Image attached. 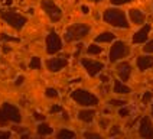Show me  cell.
<instances>
[{"instance_id":"cell-1","label":"cell","mask_w":153,"mask_h":139,"mask_svg":"<svg viewBox=\"0 0 153 139\" xmlns=\"http://www.w3.org/2000/svg\"><path fill=\"white\" fill-rule=\"evenodd\" d=\"M102 20L105 23H108L113 28H119V29H128L130 23H128L127 15L117 7H108L102 12Z\"/></svg>"},{"instance_id":"cell-2","label":"cell","mask_w":153,"mask_h":139,"mask_svg":"<svg viewBox=\"0 0 153 139\" xmlns=\"http://www.w3.org/2000/svg\"><path fill=\"white\" fill-rule=\"evenodd\" d=\"M0 19L3 22H6L10 28H13L15 31H22L27 23V17L16 12V10H10V9H1L0 10Z\"/></svg>"},{"instance_id":"cell-3","label":"cell","mask_w":153,"mask_h":139,"mask_svg":"<svg viewBox=\"0 0 153 139\" xmlns=\"http://www.w3.org/2000/svg\"><path fill=\"white\" fill-rule=\"evenodd\" d=\"M23 119L22 112L19 110V107H16L12 103H3L0 107V125H6L7 122H13V123H20Z\"/></svg>"},{"instance_id":"cell-4","label":"cell","mask_w":153,"mask_h":139,"mask_svg":"<svg viewBox=\"0 0 153 139\" xmlns=\"http://www.w3.org/2000/svg\"><path fill=\"white\" fill-rule=\"evenodd\" d=\"M71 99L75 102L78 106L82 107H95L98 104V97L84 88H76L71 93Z\"/></svg>"},{"instance_id":"cell-5","label":"cell","mask_w":153,"mask_h":139,"mask_svg":"<svg viewBox=\"0 0 153 139\" xmlns=\"http://www.w3.org/2000/svg\"><path fill=\"white\" fill-rule=\"evenodd\" d=\"M90 32H91V26L90 25H85V23H75V25H71L65 29L64 39H65V42L79 41V39L85 38Z\"/></svg>"},{"instance_id":"cell-6","label":"cell","mask_w":153,"mask_h":139,"mask_svg":"<svg viewBox=\"0 0 153 139\" xmlns=\"http://www.w3.org/2000/svg\"><path fill=\"white\" fill-rule=\"evenodd\" d=\"M41 7L52 23H58L62 19V10L53 0H41Z\"/></svg>"},{"instance_id":"cell-7","label":"cell","mask_w":153,"mask_h":139,"mask_svg":"<svg viewBox=\"0 0 153 139\" xmlns=\"http://www.w3.org/2000/svg\"><path fill=\"white\" fill-rule=\"evenodd\" d=\"M130 55V46L124 41H114V43L110 48V62H117L119 60H123Z\"/></svg>"},{"instance_id":"cell-8","label":"cell","mask_w":153,"mask_h":139,"mask_svg":"<svg viewBox=\"0 0 153 139\" xmlns=\"http://www.w3.org/2000/svg\"><path fill=\"white\" fill-rule=\"evenodd\" d=\"M45 46H46V52L49 55H55L62 49V39L56 32H49L46 35V39H45Z\"/></svg>"},{"instance_id":"cell-9","label":"cell","mask_w":153,"mask_h":139,"mask_svg":"<svg viewBox=\"0 0 153 139\" xmlns=\"http://www.w3.org/2000/svg\"><path fill=\"white\" fill-rule=\"evenodd\" d=\"M81 65L84 67V70L87 71V74L90 77H95L104 70V62L100 61H94L90 58H81Z\"/></svg>"},{"instance_id":"cell-10","label":"cell","mask_w":153,"mask_h":139,"mask_svg":"<svg viewBox=\"0 0 153 139\" xmlns=\"http://www.w3.org/2000/svg\"><path fill=\"white\" fill-rule=\"evenodd\" d=\"M45 65H46L48 71H51V72H59L61 70H64L68 65V58H65V57L48 58L45 61Z\"/></svg>"},{"instance_id":"cell-11","label":"cell","mask_w":153,"mask_h":139,"mask_svg":"<svg viewBox=\"0 0 153 139\" xmlns=\"http://www.w3.org/2000/svg\"><path fill=\"white\" fill-rule=\"evenodd\" d=\"M139 135L142 138H153V123L149 116H145L140 119L139 123Z\"/></svg>"},{"instance_id":"cell-12","label":"cell","mask_w":153,"mask_h":139,"mask_svg":"<svg viewBox=\"0 0 153 139\" xmlns=\"http://www.w3.org/2000/svg\"><path fill=\"white\" fill-rule=\"evenodd\" d=\"M131 64L130 62H127V61H121V62H119L117 65H116V72H117V75H119V78L121 80V81H128V78H130V75H131Z\"/></svg>"},{"instance_id":"cell-13","label":"cell","mask_w":153,"mask_h":139,"mask_svg":"<svg viewBox=\"0 0 153 139\" xmlns=\"http://www.w3.org/2000/svg\"><path fill=\"white\" fill-rule=\"evenodd\" d=\"M150 31H152V26L149 25V23L143 25L137 32H134L133 36H131V42L133 43H145L146 41H147V38H149Z\"/></svg>"},{"instance_id":"cell-14","label":"cell","mask_w":153,"mask_h":139,"mask_svg":"<svg viewBox=\"0 0 153 139\" xmlns=\"http://www.w3.org/2000/svg\"><path fill=\"white\" fill-rule=\"evenodd\" d=\"M136 65H137V68H139V71H142V72L150 70L153 67V55H150V54L139 55L136 60Z\"/></svg>"},{"instance_id":"cell-15","label":"cell","mask_w":153,"mask_h":139,"mask_svg":"<svg viewBox=\"0 0 153 139\" xmlns=\"http://www.w3.org/2000/svg\"><path fill=\"white\" fill-rule=\"evenodd\" d=\"M128 17H130V22L133 25H143L146 20V15L140 9H130L128 10Z\"/></svg>"},{"instance_id":"cell-16","label":"cell","mask_w":153,"mask_h":139,"mask_svg":"<svg viewBox=\"0 0 153 139\" xmlns=\"http://www.w3.org/2000/svg\"><path fill=\"white\" fill-rule=\"evenodd\" d=\"M94 117H95V110L94 109H82V110H79L78 112V119L81 122H84V123H91L94 120Z\"/></svg>"},{"instance_id":"cell-17","label":"cell","mask_w":153,"mask_h":139,"mask_svg":"<svg viewBox=\"0 0 153 139\" xmlns=\"http://www.w3.org/2000/svg\"><path fill=\"white\" fill-rule=\"evenodd\" d=\"M113 91H114L116 94H128V93H131V88L128 86H126L124 81H121V80H114Z\"/></svg>"},{"instance_id":"cell-18","label":"cell","mask_w":153,"mask_h":139,"mask_svg":"<svg viewBox=\"0 0 153 139\" xmlns=\"http://www.w3.org/2000/svg\"><path fill=\"white\" fill-rule=\"evenodd\" d=\"M36 133H38L39 136H49V135L53 133V128H52L49 123L42 122V123H39V125L36 126Z\"/></svg>"},{"instance_id":"cell-19","label":"cell","mask_w":153,"mask_h":139,"mask_svg":"<svg viewBox=\"0 0 153 139\" xmlns=\"http://www.w3.org/2000/svg\"><path fill=\"white\" fill-rule=\"evenodd\" d=\"M116 41V35L113 32H101L100 35L95 36V42H100V43H108V42H113Z\"/></svg>"},{"instance_id":"cell-20","label":"cell","mask_w":153,"mask_h":139,"mask_svg":"<svg viewBox=\"0 0 153 139\" xmlns=\"http://www.w3.org/2000/svg\"><path fill=\"white\" fill-rule=\"evenodd\" d=\"M76 136V133L74 132V130H69V129H61L58 133H56V138L58 139H72V138H75Z\"/></svg>"},{"instance_id":"cell-21","label":"cell","mask_w":153,"mask_h":139,"mask_svg":"<svg viewBox=\"0 0 153 139\" xmlns=\"http://www.w3.org/2000/svg\"><path fill=\"white\" fill-rule=\"evenodd\" d=\"M102 52V48L100 45H97V43H90L88 46H87V54L88 55H100Z\"/></svg>"},{"instance_id":"cell-22","label":"cell","mask_w":153,"mask_h":139,"mask_svg":"<svg viewBox=\"0 0 153 139\" xmlns=\"http://www.w3.org/2000/svg\"><path fill=\"white\" fill-rule=\"evenodd\" d=\"M42 67V61L39 57H32L29 61V68L30 70H41Z\"/></svg>"},{"instance_id":"cell-23","label":"cell","mask_w":153,"mask_h":139,"mask_svg":"<svg viewBox=\"0 0 153 139\" xmlns=\"http://www.w3.org/2000/svg\"><path fill=\"white\" fill-rule=\"evenodd\" d=\"M0 41L1 42H20V39L19 38H15V36H10V35L4 34V32H1L0 34Z\"/></svg>"},{"instance_id":"cell-24","label":"cell","mask_w":153,"mask_h":139,"mask_svg":"<svg viewBox=\"0 0 153 139\" xmlns=\"http://www.w3.org/2000/svg\"><path fill=\"white\" fill-rule=\"evenodd\" d=\"M45 96H46L48 99H58V97H59V93H58V90H56V88H53V87H48V88L45 90Z\"/></svg>"},{"instance_id":"cell-25","label":"cell","mask_w":153,"mask_h":139,"mask_svg":"<svg viewBox=\"0 0 153 139\" xmlns=\"http://www.w3.org/2000/svg\"><path fill=\"white\" fill-rule=\"evenodd\" d=\"M153 99V93L152 91H145L143 93V96H142V103L143 104H149L150 102H152Z\"/></svg>"},{"instance_id":"cell-26","label":"cell","mask_w":153,"mask_h":139,"mask_svg":"<svg viewBox=\"0 0 153 139\" xmlns=\"http://www.w3.org/2000/svg\"><path fill=\"white\" fill-rule=\"evenodd\" d=\"M98 125H100V128L101 129H108V126H110V119L108 117H101L100 120H98Z\"/></svg>"},{"instance_id":"cell-27","label":"cell","mask_w":153,"mask_h":139,"mask_svg":"<svg viewBox=\"0 0 153 139\" xmlns=\"http://www.w3.org/2000/svg\"><path fill=\"white\" fill-rule=\"evenodd\" d=\"M128 114H130V109L126 107V106H121L119 109V116L120 117H127Z\"/></svg>"},{"instance_id":"cell-28","label":"cell","mask_w":153,"mask_h":139,"mask_svg":"<svg viewBox=\"0 0 153 139\" xmlns=\"http://www.w3.org/2000/svg\"><path fill=\"white\" fill-rule=\"evenodd\" d=\"M110 106H116V107H121V106H126V100H117V99H113L108 102Z\"/></svg>"},{"instance_id":"cell-29","label":"cell","mask_w":153,"mask_h":139,"mask_svg":"<svg viewBox=\"0 0 153 139\" xmlns=\"http://www.w3.org/2000/svg\"><path fill=\"white\" fill-rule=\"evenodd\" d=\"M143 52L145 54H153V39L149 41V42H146V45L143 46Z\"/></svg>"},{"instance_id":"cell-30","label":"cell","mask_w":153,"mask_h":139,"mask_svg":"<svg viewBox=\"0 0 153 139\" xmlns=\"http://www.w3.org/2000/svg\"><path fill=\"white\" fill-rule=\"evenodd\" d=\"M133 0H110V3L113 6H123V4H128Z\"/></svg>"},{"instance_id":"cell-31","label":"cell","mask_w":153,"mask_h":139,"mask_svg":"<svg viewBox=\"0 0 153 139\" xmlns=\"http://www.w3.org/2000/svg\"><path fill=\"white\" fill-rule=\"evenodd\" d=\"M62 110H64L62 106H59V104H53L51 109H49V113H53V114H55V113H62Z\"/></svg>"},{"instance_id":"cell-32","label":"cell","mask_w":153,"mask_h":139,"mask_svg":"<svg viewBox=\"0 0 153 139\" xmlns=\"http://www.w3.org/2000/svg\"><path fill=\"white\" fill-rule=\"evenodd\" d=\"M82 49H84V45H82V43H76V46H75V52H74V57H75V58H78Z\"/></svg>"},{"instance_id":"cell-33","label":"cell","mask_w":153,"mask_h":139,"mask_svg":"<svg viewBox=\"0 0 153 139\" xmlns=\"http://www.w3.org/2000/svg\"><path fill=\"white\" fill-rule=\"evenodd\" d=\"M84 138H101L100 133H94V132H85L84 133Z\"/></svg>"},{"instance_id":"cell-34","label":"cell","mask_w":153,"mask_h":139,"mask_svg":"<svg viewBox=\"0 0 153 139\" xmlns=\"http://www.w3.org/2000/svg\"><path fill=\"white\" fill-rule=\"evenodd\" d=\"M12 136V132H9V130H0V138L1 139H7Z\"/></svg>"},{"instance_id":"cell-35","label":"cell","mask_w":153,"mask_h":139,"mask_svg":"<svg viewBox=\"0 0 153 139\" xmlns=\"http://www.w3.org/2000/svg\"><path fill=\"white\" fill-rule=\"evenodd\" d=\"M33 117H35V120H39V122L45 120V116H43L42 113H39V112H35L33 113Z\"/></svg>"},{"instance_id":"cell-36","label":"cell","mask_w":153,"mask_h":139,"mask_svg":"<svg viewBox=\"0 0 153 139\" xmlns=\"http://www.w3.org/2000/svg\"><path fill=\"white\" fill-rule=\"evenodd\" d=\"M23 81H25V75H19V77H16L15 84H16V86H22V84H23Z\"/></svg>"},{"instance_id":"cell-37","label":"cell","mask_w":153,"mask_h":139,"mask_svg":"<svg viewBox=\"0 0 153 139\" xmlns=\"http://www.w3.org/2000/svg\"><path fill=\"white\" fill-rule=\"evenodd\" d=\"M114 129L110 132V136H116L117 133H120V126H113Z\"/></svg>"},{"instance_id":"cell-38","label":"cell","mask_w":153,"mask_h":139,"mask_svg":"<svg viewBox=\"0 0 153 139\" xmlns=\"http://www.w3.org/2000/svg\"><path fill=\"white\" fill-rule=\"evenodd\" d=\"M81 12H82V15H88V13H90V7L82 4V6H81Z\"/></svg>"},{"instance_id":"cell-39","label":"cell","mask_w":153,"mask_h":139,"mask_svg":"<svg viewBox=\"0 0 153 139\" xmlns=\"http://www.w3.org/2000/svg\"><path fill=\"white\" fill-rule=\"evenodd\" d=\"M100 78H101L102 84H108V81H110V77H108V75H100Z\"/></svg>"},{"instance_id":"cell-40","label":"cell","mask_w":153,"mask_h":139,"mask_svg":"<svg viewBox=\"0 0 153 139\" xmlns=\"http://www.w3.org/2000/svg\"><path fill=\"white\" fill-rule=\"evenodd\" d=\"M3 52H4V54H9V52H12V48L7 46V45H3Z\"/></svg>"},{"instance_id":"cell-41","label":"cell","mask_w":153,"mask_h":139,"mask_svg":"<svg viewBox=\"0 0 153 139\" xmlns=\"http://www.w3.org/2000/svg\"><path fill=\"white\" fill-rule=\"evenodd\" d=\"M101 90H102V94H107V93H108V90H110V87H108V86H104Z\"/></svg>"},{"instance_id":"cell-42","label":"cell","mask_w":153,"mask_h":139,"mask_svg":"<svg viewBox=\"0 0 153 139\" xmlns=\"http://www.w3.org/2000/svg\"><path fill=\"white\" fill-rule=\"evenodd\" d=\"M12 3H13V0H4V4L6 6H12Z\"/></svg>"},{"instance_id":"cell-43","label":"cell","mask_w":153,"mask_h":139,"mask_svg":"<svg viewBox=\"0 0 153 139\" xmlns=\"http://www.w3.org/2000/svg\"><path fill=\"white\" fill-rule=\"evenodd\" d=\"M90 1H93V3H102L104 0H90Z\"/></svg>"}]
</instances>
